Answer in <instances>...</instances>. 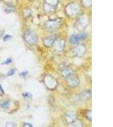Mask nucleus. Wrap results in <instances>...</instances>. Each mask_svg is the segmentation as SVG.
Masks as SVG:
<instances>
[{"mask_svg": "<svg viewBox=\"0 0 113 127\" xmlns=\"http://www.w3.org/2000/svg\"><path fill=\"white\" fill-rule=\"evenodd\" d=\"M24 38L25 41L30 44H34L37 42V38L35 35L30 31H26L25 33Z\"/></svg>", "mask_w": 113, "mask_h": 127, "instance_id": "obj_1", "label": "nucleus"}, {"mask_svg": "<svg viewBox=\"0 0 113 127\" xmlns=\"http://www.w3.org/2000/svg\"><path fill=\"white\" fill-rule=\"evenodd\" d=\"M86 38V35L85 34L73 35L70 38V42L72 44H76L79 42L80 41L85 39Z\"/></svg>", "mask_w": 113, "mask_h": 127, "instance_id": "obj_2", "label": "nucleus"}, {"mask_svg": "<svg viewBox=\"0 0 113 127\" xmlns=\"http://www.w3.org/2000/svg\"><path fill=\"white\" fill-rule=\"evenodd\" d=\"M91 92H90L89 90L88 91H86L85 92L81 93V94L79 95V98L82 100H86V99H88L89 98L90 96H91Z\"/></svg>", "mask_w": 113, "mask_h": 127, "instance_id": "obj_3", "label": "nucleus"}, {"mask_svg": "<svg viewBox=\"0 0 113 127\" xmlns=\"http://www.w3.org/2000/svg\"><path fill=\"white\" fill-rule=\"evenodd\" d=\"M84 116L86 119L90 121H92V111L90 110H85L84 111Z\"/></svg>", "mask_w": 113, "mask_h": 127, "instance_id": "obj_4", "label": "nucleus"}, {"mask_svg": "<svg viewBox=\"0 0 113 127\" xmlns=\"http://www.w3.org/2000/svg\"><path fill=\"white\" fill-rule=\"evenodd\" d=\"M6 6H14L17 4V0H3Z\"/></svg>", "mask_w": 113, "mask_h": 127, "instance_id": "obj_5", "label": "nucleus"}, {"mask_svg": "<svg viewBox=\"0 0 113 127\" xmlns=\"http://www.w3.org/2000/svg\"><path fill=\"white\" fill-rule=\"evenodd\" d=\"M9 106H10V102L9 100H4V101H3L1 103V107L4 109H7L9 108Z\"/></svg>", "mask_w": 113, "mask_h": 127, "instance_id": "obj_6", "label": "nucleus"}, {"mask_svg": "<svg viewBox=\"0 0 113 127\" xmlns=\"http://www.w3.org/2000/svg\"><path fill=\"white\" fill-rule=\"evenodd\" d=\"M15 10L14 6H6L5 8V11L7 13H11L14 12Z\"/></svg>", "mask_w": 113, "mask_h": 127, "instance_id": "obj_7", "label": "nucleus"}, {"mask_svg": "<svg viewBox=\"0 0 113 127\" xmlns=\"http://www.w3.org/2000/svg\"><path fill=\"white\" fill-rule=\"evenodd\" d=\"M16 71V69H11L7 73V75L8 76H12V75H14Z\"/></svg>", "mask_w": 113, "mask_h": 127, "instance_id": "obj_8", "label": "nucleus"}, {"mask_svg": "<svg viewBox=\"0 0 113 127\" xmlns=\"http://www.w3.org/2000/svg\"><path fill=\"white\" fill-rule=\"evenodd\" d=\"M23 96L25 98H32V95L30 93H25L23 94Z\"/></svg>", "mask_w": 113, "mask_h": 127, "instance_id": "obj_9", "label": "nucleus"}, {"mask_svg": "<svg viewBox=\"0 0 113 127\" xmlns=\"http://www.w3.org/2000/svg\"><path fill=\"white\" fill-rule=\"evenodd\" d=\"M16 125L14 123H11V122H8L6 125V127H14Z\"/></svg>", "mask_w": 113, "mask_h": 127, "instance_id": "obj_10", "label": "nucleus"}, {"mask_svg": "<svg viewBox=\"0 0 113 127\" xmlns=\"http://www.w3.org/2000/svg\"><path fill=\"white\" fill-rule=\"evenodd\" d=\"M12 62V60L11 58H9L7 59L6 60L5 62H4V64H9L11 63Z\"/></svg>", "mask_w": 113, "mask_h": 127, "instance_id": "obj_11", "label": "nucleus"}, {"mask_svg": "<svg viewBox=\"0 0 113 127\" xmlns=\"http://www.w3.org/2000/svg\"><path fill=\"white\" fill-rule=\"evenodd\" d=\"M11 38V37L10 36V35H7L5 36V37H4V41H7L8 40H9V39Z\"/></svg>", "mask_w": 113, "mask_h": 127, "instance_id": "obj_12", "label": "nucleus"}, {"mask_svg": "<svg viewBox=\"0 0 113 127\" xmlns=\"http://www.w3.org/2000/svg\"><path fill=\"white\" fill-rule=\"evenodd\" d=\"M28 73V72L27 71L24 72H22L21 73V75L22 77H25L27 75Z\"/></svg>", "mask_w": 113, "mask_h": 127, "instance_id": "obj_13", "label": "nucleus"}, {"mask_svg": "<svg viewBox=\"0 0 113 127\" xmlns=\"http://www.w3.org/2000/svg\"><path fill=\"white\" fill-rule=\"evenodd\" d=\"M24 127H33L32 125L30 123H25L24 124Z\"/></svg>", "mask_w": 113, "mask_h": 127, "instance_id": "obj_14", "label": "nucleus"}, {"mask_svg": "<svg viewBox=\"0 0 113 127\" xmlns=\"http://www.w3.org/2000/svg\"><path fill=\"white\" fill-rule=\"evenodd\" d=\"M0 91L1 93H3V94H4V89H3L2 86H1V85H0Z\"/></svg>", "mask_w": 113, "mask_h": 127, "instance_id": "obj_15", "label": "nucleus"}]
</instances>
